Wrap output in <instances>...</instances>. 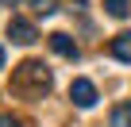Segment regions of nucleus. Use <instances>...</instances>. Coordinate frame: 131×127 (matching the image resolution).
I'll use <instances>...</instances> for the list:
<instances>
[{"label":"nucleus","instance_id":"6","mask_svg":"<svg viewBox=\"0 0 131 127\" xmlns=\"http://www.w3.org/2000/svg\"><path fill=\"white\" fill-rule=\"evenodd\" d=\"M104 12L116 16V19H127L131 16V0H104Z\"/></svg>","mask_w":131,"mask_h":127},{"label":"nucleus","instance_id":"7","mask_svg":"<svg viewBox=\"0 0 131 127\" xmlns=\"http://www.w3.org/2000/svg\"><path fill=\"white\" fill-rule=\"evenodd\" d=\"M112 127H131V104H116L112 108Z\"/></svg>","mask_w":131,"mask_h":127},{"label":"nucleus","instance_id":"1","mask_svg":"<svg viewBox=\"0 0 131 127\" xmlns=\"http://www.w3.org/2000/svg\"><path fill=\"white\" fill-rule=\"evenodd\" d=\"M12 93L19 96H42L50 93V70L42 62H23V66L12 73Z\"/></svg>","mask_w":131,"mask_h":127},{"label":"nucleus","instance_id":"5","mask_svg":"<svg viewBox=\"0 0 131 127\" xmlns=\"http://www.w3.org/2000/svg\"><path fill=\"white\" fill-rule=\"evenodd\" d=\"M112 54H116L119 62H131V31H123V35L112 39Z\"/></svg>","mask_w":131,"mask_h":127},{"label":"nucleus","instance_id":"4","mask_svg":"<svg viewBox=\"0 0 131 127\" xmlns=\"http://www.w3.org/2000/svg\"><path fill=\"white\" fill-rule=\"evenodd\" d=\"M50 46H54V54H62V58H70V62L77 58V42H73L70 35H62V31H54V35H50Z\"/></svg>","mask_w":131,"mask_h":127},{"label":"nucleus","instance_id":"2","mask_svg":"<svg viewBox=\"0 0 131 127\" xmlns=\"http://www.w3.org/2000/svg\"><path fill=\"white\" fill-rule=\"evenodd\" d=\"M70 100H73L77 108H93V104H96V85L85 81V77H77V81L70 85Z\"/></svg>","mask_w":131,"mask_h":127},{"label":"nucleus","instance_id":"8","mask_svg":"<svg viewBox=\"0 0 131 127\" xmlns=\"http://www.w3.org/2000/svg\"><path fill=\"white\" fill-rule=\"evenodd\" d=\"M31 8H35L39 16H54V12H58V0H31Z\"/></svg>","mask_w":131,"mask_h":127},{"label":"nucleus","instance_id":"10","mask_svg":"<svg viewBox=\"0 0 131 127\" xmlns=\"http://www.w3.org/2000/svg\"><path fill=\"white\" fill-rule=\"evenodd\" d=\"M0 4H12V8H16V4H19V0H0Z\"/></svg>","mask_w":131,"mask_h":127},{"label":"nucleus","instance_id":"11","mask_svg":"<svg viewBox=\"0 0 131 127\" xmlns=\"http://www.w3.org/2000/svg\"><path fill=\"white\" fill-rule=\"evenodd\" d=\"M0 66H4V46H0Z\"/></svg>","mask_w":131,"mask_h":127},{"label":"nucleus","instance_id":"9","mask_svg":"<svg viewBox=\"0 0 131 127\" xmlns=\"http://www.w3.org/2000/svg\"><path fill=\"white\" fill-rule=\"evenodd\" d=\"M0 127H23L19 119H12V116H0Z\"/></svg>","mask_w":131,"mask_h":127},{"label":"nucleus","instance_id":"3","mask_svg":"<svg viewBox=\"0 0 131 127\" xmlns=\"http://www.w3.org/2000/svg\"><path fill=\"white\" fill-rule=\"evenodd\" d=\"M8 39H12V42H19V46H31L39 35H35V27H31L27 19H12V23H8Z\"/></svg>","mask_w":131,"mask_h":127}]
</instances>
